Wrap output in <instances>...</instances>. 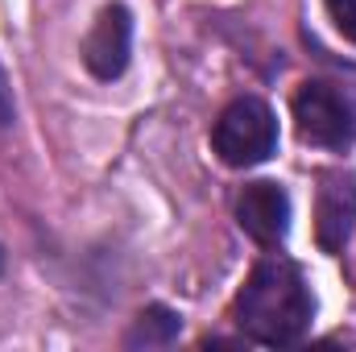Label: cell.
<instances>
[{"label": "cell", "instance_id": "obj_4", "mask_svg": "<svg viewBox=\"0 0 356 352\" xmlns=\"http://www.w3.org/2000/svg\"><path fill=\"white\" fill-rule=\"evenodd\" d=\"M133 54V17L124 4H108L83 38V67L95 79H120Z\"/></svg>", "mask_w": 356, "mask_h": 352}, {"label": "cell", "instance_id": "obj_3", "mask_svg": "<svg viewBox=\"0 0 356 352\" xmlns=\"http://www.w3.org/2000/svg\"><path fill=\"white\" fill-rule=\"evenodd\" d=\"M294 129L319 150H348L356 141V99L332 83H302L294 95Z\"/></svg>", "mask_w": 356, "mask_h": 352}, {"label": "cell", "instance_id": "obj_5", "mask_svg": "<svg viewBox=\"0 0 356 352\" xmlns=\"http://www.w3.org/2000/svg\"><path fill=\"white\" fill-rule=\"evenodd\" d=\"M356 228V178L327 170L315 199V241L323 253H340Z\"/></svg>", "mask_w": 356, "mask_h": 352}, {"label": "cell", "instance_id": "obj_10", "mask_svg": "<svg viewBox=\"0 0 356 352\" xmlns=\"http://www.w3.org/2000/svg\"><path fill=\"white\" fill-rule=\"evenodd\" d=\"M0 273H4V249H0Z\"/></svg>", "mask_w": 356, "mask_h": 352}, {"label": "cell", "instance_id": "obj_1", "mask_svg": "<svg viewBox=\"0 0 356 352\" xmlns=\"http://www.w3.org/2000/svg\"><path fill=\"white\" fill-rule=\"evenodd\" d=\"M311 315H315L311 286L302 269L286 257L257 262L236 294V328L245 332V340L266 349L298 344L311 328Z\"/></svg>", "mask_w": 356, "mask_h": 352}, {"label": "cell", "instance_id": "obj_6", "mask_svg": "<svg viewBox=\"0 0 356 352\" xmlns=\"http://www.w3.org/2000/svg\"><path fill=\"white\" fill-rule=\"evenodd\" d=\"M236 220L257 245L273 249V245L286 241V228H290V195L269 178L249 182L236 199Z\"/></svg>", "mask_w": 356, "mask_h": 352}, {"label": "cell", "instance_id": "obj_7", "mask_svg": "<svg viewBox=\"0 0 356 352\" xmlns=\"http://www.w3.org/2000/svg\"><path fill=\"white\" fill-rule=\"evenodd\" d=\"M182 332V315L170 307H145L124 336V349H166Z\"/></svg>", "mask_w": 356, "mask_h": 352}, {"label": "cell", "instance_id": "obj_2", "mask_svg": "<svg viewBox=\"0 0 356 352\" xmlns=\"http://www.w3.org/2000/svg\"><path fill=\"white\" fill-rule=\"evenodd\" d=\"M211 150L220 154V162H228L236 170L261 166L277 150V120H273L266 99H257V95L232 99L211 129Z\"/></svg>", "mask_w": 356, "mask_h": 352}, {"label": "cell", "instance_id": "obj_9", "mask_svg": "<svg viewBox=\"0 0 356 352\" xmlns=\"http://www.w3.org/2000/svg\"><path fill=\"white\" fill-rule=\"evenodd\" d=\"M8 125H13V88H8L4 67H0V129H8Z\"/></svg>", "mask_w": 356, "mask_h": 352}, {"label": "cell", "instance_id": "obj_8", "mask_svg": "<svg viewBox=\"0 0 356 352\" xmlns=\"http://www.w3.org/2000/svg\"><path fill=\"white\" fill-rule=\"evenodd\" d=\"M327 13H332V21H336V29L356 42V0H327Z\"/></svg>", "mask_w": 356, "mask_h": 352}]
</instances>
